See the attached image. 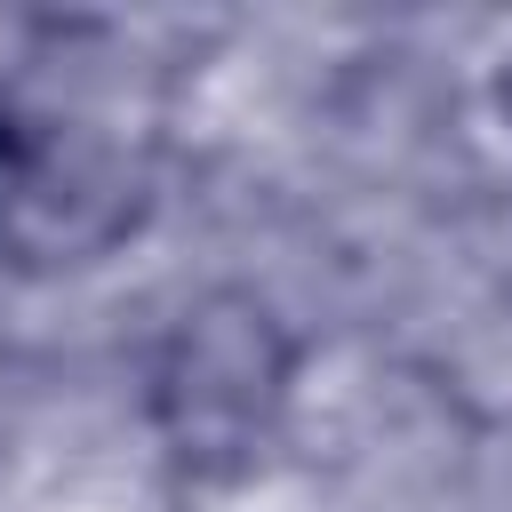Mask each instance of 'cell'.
I'll return each mask as SVG.
<instances>
[{
	"label": "cell",
	"instance_id": "7a4b0ae2",
	"mask_svg": "<svg viewBox=\"0 0 512 512\" xmlns=\"http://www.w3.org/2000/svg\"><path fill=\"white\" fill-rule=\"evenodd\" d=\"M504 120H512V72H504Z\"/></svg>",
	"mask_w": 512,
	"mask_h": 512
},
{
	"label": "cell",
	"instance_id": "6da1fadb",
	"mask_svg": "<svg viewBox=\"0 0 512 512\" xmlns=\"http://www.w3.org/2000/svg\"><path fill=\"white\" fill-rule=\"evenodd\" d=\"M160 184V88L104 24H48L0 64V264H104Z\"/></svg>",
	"mask_w": 512,
	"mask_h": 512
}]
</instances>
